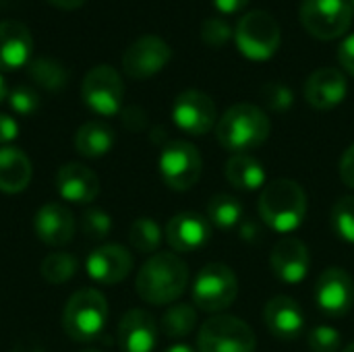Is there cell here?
Listing matches in <instances>:
<instances>
[{
	"label": "cell",
	"mask_w": 354,
	"mask_h": 352,
	"mask_svg": "<svg viewBox=\"0 0 354 352\" xmlns=\"http://www.w3.org/2000/svg\"><path fill=\"white\" fill-rule=\"evenodd\" d=\"M311 266L309 249L295 237L280 239L270 255V268L284 284H299L307 278Z\"/></svg>",
	"instance_id": "obj_16"
},
{
	"label": "cell",
	"mask_w": 354,
	"mask_h": 352,
	"mask_svg": "<svg viewBox=\"0 0 354 352\" xmlns=\"http://www.w3.org/2000/svg\"><path fill=\"white\" fill-rule=\"evenodd\" d=\"M81 98L89 110L100 116H114L122 108L124 83L118 71L110 64L93 66L81 83Z\"/></svg>",
	"instance_id": "obj_9"
},
{
	"label": "cell",
	"mask_w": 354,
	"mask_h": 352,
	"mask_svg": "<svg viewBox=\"0 0 354 352\" xmlns=\"http://www.w3.org/2000/svg\"><path fill=\"white\" fill-rule=\"evenodd\" d=\"M6 95H8V87H6V81H4V77L0 75V104L6 100Z\"/></svg>",
	"instance_id": "obj_44"
},
{
	"label": "cell",
	"mask_w": 354,
	"mask_h": 352,
	"mask_svg": "<svg viewBox=\"0 0 354 352\" xmlns=\"http://www.w3.org/2000/svg\"><path fill=\"white\" fill-rule=\"evenodd\" d=\"M224 174L228 183L239 191H255L266 187V168L251 154H234L226 162Z\"/></svg>",
	"instance_id": "obj_24"
},
{
	"label": "cell",
	"mask_w": 354,
	"mask_h": 352,
	"mask_svg": "<svg viewBox=\"0 0 354 352\" xmlns=\"http://www.w3.org/2000/svg\"><path fill=\"white\" fill-rule=\"evenodd\" d=\"M232 37H234V31L230 23L224 19L212 17L201 23V41L209 48H224L226 44H230Z\"/></svg>",
	"instance_id": "obj_32"
},
{
	"label": "cell",
	"mask_w": 354,
	"mask_h": 352,
	"mask_svg": "<svg viewBox=\"0 0 354 352\" xmlns=\"http://www.w3.org/2000/svg\"><path fill=\"white\" fill-rule=\"evenodd\" d=\"M77 272V259L71 253H50L41 261V278L50 284H62Z\"/></svg>",
	"instance_id": "obj_30"
},
{
	"label": "cell",
	"mask_w": 354,
	"mask_h": 352,
	"mask_svg": "<svg viewBox=\"0 0 354 352\" xmlns=\"http://www.w3.org/2000/svg\"><path fill=\"white\" fill-rule=\"evenodd\" d=\"M307 344L313 352H338L342 346L340 332L332 326H317L309 332Z\"/></svg>",
	"instance_id": "obj_35"
},
{
	"label": "cell",
	"mask_w": 354,
	"mask_h": 352,
	"mask_svg": "<svg viewBox=\"0 0 354 352\" xmlns=\"http://www.w3.org/2000/svg\"><path fill=\"white\" fill-rule=\"evenodd\" d=\"M266 328L280 340H297L305 332V313L301 305L284 295L268 301L263 309Z\"/></svg>",
	"instance_id": "obj_18"
},
{
	"label": "cell",
	"mask_w": 354,
	"mask_h": 352,
	"mask_svg": "<svg viewBox=\"0 0 354 352\" xmlns=\"http://www.w3.org/2000/svg\"><path fill=\"white\" fill-rule=\"evenodd\" d=\"M261 98L266 108L272 112H288L295 104V93L288 85L284 83H266L261 87Z\"/></svg>",
	"instance_id": "obj_33"
},
{
	"label": "cell",
	"mask_w": 354,
	"mask_h": 352,
	"mask_svg": "<svg viewBox=\"0 0 354 352\" xmlns=\"http://www.w3.org/2000/svg\"><path fill=\"white\" fill-rule=\"evenodd\" d=\"M340 178L346 187L354 189V145H351L344 154H342V160H340Z\"/></svg>",
	"instance_id": "obj_39"
},
{
	"label": "cell",
	"mask_w": 354,
	"mask_h": 352,
	"mask_svg": "<svg viewBox=\"0 0 354 352\" xmlns=\"http://www.w3.org/2000/svg\"><path fill=\"white\" fill-rule=\"evenodd\" d=\"M114 141L116 137L110 124L102 120H89L77 131L75 149L85 158H102L112 149Z\"/></svg>",
	"instance_id": "obj_25"
},
{
	"label": "cell",
	"mask_w": 354,
	"mask_h": 352,
	"mask_svg": "<svg viewBox=\"0 0 354 352\" xmlns=\"http://www.w3.org/2000/svg\"><path fill=\"white\" fill-rule=\"evenodd\" d=\"M29 77L44 89L58 91L66 85L68 81V68L52 58V56H39L29 62Z\"/></svg>",
	"instance_id": "obj_26"
},
{
	"label": "cell",
	"mask_w": 354,
	"mask_h": 352,
	"mask_svg": "<svg viewBox=\"0 0 354 352\" xmlns=\"http://www.w3.org/2000/svg\"><path fill=\"white\" fill-rule=\"evenodd\" d=\"M259 216L266 226L280 234L297 230L307 216V193L290 178L268 183L259 195Z\"/></svg>",
	"instance_id": "obj_3"
},
{
	"label": "cell",
	"mask_w": 354,
	"mask_h": 352,
	"mask_svg": "<svg viewBox=\"0 0 354 352\" xmlns=\"http://www.w3.org/2000/svg\"><path fill=\"white\" fill-rule=\"evenodd\" d=\"M19 137V124L12 116L0 114V143H10Z\"/></svg>",
	"instance_id": "obj_40"
},
{
	"label": "cell",
	"mask_w": 354,
	"mask_h": 352,
	"mask_svg": "<svg viewBox=\"0 0 354 352\" xmlns=\"http://www.w3.org/2000/svg\"><path fill=\"white\" fill-rule=\"evenodd\" d=\"M332 228L342 241L354 245V195H346L334 203Z\"/></svg>",
	"instance_id": "obj_31"
},
{
	"label": "cell",
	"mask_w": 354,
	"mask_h": 352,
	"mask_svg": "<svg viewBox=\"0 0 354 352\" xmlns=\"http://www.w3.org/2000/svg\"><path fill=\"white\" fill-rule=\"evenodd\" d=\"M83 352H97V351H93V349H89V351H83Z\"/></svg>",
	"instance_id": "obj_47"
},
{
	"label": "cell",
	"mask_w": 354,
	"mask_h": 352,
	"mask_svg": "<svg viewBox=\"0 0 354 352\" xmlns=\"http://www.w3.org/2000/svg\"><path fill=\"white\" fill-rule=\"evenodd\" d=\"M234 44L247 60L266 62L282 44L280 23L268 10H249L241 17L234 29Z\"/></svg>",
	"instance_id": "obj_4"
},
{
	"label": "cell",
	"mask_w": 354,
	"mask_h": 352,
	"mask_svg": "<svg viewBox=\"0 0 354 352\" xmlns=\"http://www.w3.org/2000/svg\"><path fill=\"white\" fill-rule=\"evenodd\" d=\"M172 60V48L160 35H141L122 54V68L133 79H149Z\"/></svg>",
	"instance_id": "obj_12"
},
{
	"label": "cell",
	"mask_w": 354,
	"mask_h": 352,
	"mask_svg": "<svg viewBox=\"0 0 354 352\" xmlns=\"http://www.w3.org/2000/svg\"><path fill=\"white\" fill-rule=\"evenodd\" d=\"M272 133V122L266 110L255 104H234L216 122L218 143L234 154H249L263 145Z\"/></svg>",
	"instance_id": "obj_2"
},
{
	"label": "cell",
	"mask_w": 354,
	"mask_h": 352,
	"mask_svg": "<svg viewBox=\"0 0 354 352\" xmlns=\"http://www.w3.org/2000/svg\"><path fill=\"white\" fill-rule=\"evenodd\" d=\"M162 332L166 338L170 340H180L185 336H189L195 326H197V311L193 305H187V303H178V305H172L164 317H162Z\"/></svg>",
	"instance_id": "obj_28"
},
{
	"label": "cell",
	"mask_w": 354,
	"mask_h": 352,
	"mask_svg": "<svg viewBox=\"0 0 354 352\" xmlns=\"http://www.w3.org/2000/svg\"><path fill=\"white\" fill-rule=\"evenodd\" d=\"M205 218L209 220L212 226L222 228V230H230L241 222L243 205L236 197L220 193V195H214L209 199L207 210H205Z\"/></svg>",
	"instance_id": "obj_27"
},
{
	"label": "cell",
	"mask_w": 354,
	"mask_h": 352,
	"mask_svg": "<svg viewBox=\"0 0 354 352\" xmlns=\"http://www.w3.org/2000/svg\"><path fill=\"white\" fill-rule=\"evenodd\" d=\"M342 352H354V342L353 344H348V346H346V349H344Z\"/></svg>",
	"instance_id": "obj_45"
},
{
	"label": "cell",
	"mask_w": 354,
	"mask_h": 352,
	"mask_svg": "<svg viewBox=\"0 0 354 352\" xmlns=\"http://www.w3.org/2000/svg\"><path fill=\"white\" fill-rule=\"evenodd\" d=\"M255 349L253 330L234 315L209 317L197 334V352H255Z\"/></svg>",
	"instance_id": "obj_6"
},
{
	"label": "cell",
	"mask_w": 354,
	"mask_h": 352,
	"mask_svg": "<svg viewBox=\"0 0 354 352\" xmlns=\"http://www.w3.org/2000/svg\"><path fill=\"white\" fill-rule=\"evenodd\" d=\"M166 243L176 253H193L203 249L212 239V224L197 212H180L166 224Z\"/></svg>",
	"instance_id": "obj_15"
},
{
	"label": "cell",
	"mask_w": 354,
	"mask_h": 352,
	"mask_svg": "<svg viewBox=\"0 0 354 352\" xmlns=\"http://www.w3.org/2000/svg\"><path fill=\"white\" fill-rule=\"evenodd\" d=\"M122 122L129 131H143L147 124V114L139 106H129L122 110Z\"/></svg>",
	"instance_id": "obj_37"
},
{
	"label": "cell",
	"mask_w": 354,
	"mask_h": 352,
	"mask_svg": "<svg viewBox=\"0 0 354 352\" xmlns=\"http://www.w3.org/2000/svg\"><path fill=\"white\" fill-rule=\"evenodd\" d=\"M338 60L342 68L354 77V33L348 35L340 46H338Z\"/></svg>",
	"instance_id": "obj_38"
},
{
	"label": "cell",
	"mask_w": 354,
	"mask_h": 352,
	"mask_svg": "<svg viewBox=\"0 0 354 352\" xmlns=\"http://www.w3.org/2000/svg\"><path fill=\"white\" fill-rule=\"evenodd\" d=\"M189 268L176 253H153L137 274V295L149 305H170L183 297Z\"/></svg>",
	"instance_id": "obj_1"
},
{
	"label": "cell",
	"mask_w": 354,
	"mask_h": 352,
	"mask_svg": "<svg viewBox=\"0 0 354 352\" xmlns=\"http://www.w3.org/2000/svg\"><path fill=\"white\" fill-rule=\"evenodd\" d=\"M247 4H249V0H214V6L224 15H234V12L243 10Z\"/></svg>",
	"instance_id": "obj_41"
},
{
	"label": "cell",
	"mask_w": 354,
	"mask_h": 352,
	"mask_svg": "<svg viewBox=\"0 0 354 352\" xmlns=\"http://www.w3.org/2000/svg\"><path fill=\"white\" fill-rule=\"evenodd\" d=\"M33 228L41 243L50 247H62L68 245L75 237V218L68 207L52 201L39 207L33 220Z\"/></svg>",
	"instance_id": "obj_20"
},
{
	"label": "cell",
	"mask_w": 354,
	"mask_h": 352,
	"mask_svg": "<svg viewBox=\"0 0 354 352\" xmlns=\"http://www.w3.org/2000/svg\"><path fill=\"white\" fill-rule=\"evenodd\" d=\"M172 120L180 131L199 137L216 129L218 110L214 100L205 91L185 89L176 95L172 104Z\"/></svg>",
	"instance_id": "obj_11"
},
{
	"label": "cell",
	"mask_w": 354,
	"mask_h": 352,
	"mask_svg": "<svg viewBox=\"0 0 354 352\" xmlns=\"http://www.w3.org/2000/svg\"><path fill=\"white\" fill-rule=\"evenodd\" d=\"M6 100H8V106L17 114H21V116H29V114H33L39 108V95L29 85H17V87H12L8 91Z\"/></svg>",
	"instance_id": "obj_34"
},
{
	"label": "cell",
	"mask_w": 354,
	"mask_h": 352,
	"mask_svg": "<svg viewBox=\"0 0 354 352\" xmlns=\"http://www.w3.org/2000/svg\"><path fill=\"white\" fill-rule=\"evenodd\" d=\"M305 100L311 108L315 110H334L336 106H340L348 93V81L346 75L340 68L334 66H324L313 71L305 85Z\"/></svg>",
	"instance_id": "obj_14"
},
{
	"label": "cell",
	"mask_w": 354,
	"mask_h": 352,
	"mask_svg": "<svg viewBox=\"0 0 354 352\" xmlns=\"http://www.w3.org/2000/svg\"><path fill=\"white\" fill-rule=\"evenodd\" d=\"M52 6H56V8H60V10H75V8H79L85 0H48Z\"/></svg>",
	"instance_id": "obj_42"
},
{
	"label": "cell",
	"mask_w": 354,
	"mask_h": 352,
	"mask_svg": "<svg viewBox=\"0 0 354 352\" xmlns=\"http://www.w3.org/2000/svg\"><path fill=\"white\" fill-rule=\"evenodd\" d=\"M129 243L139 253H156L162 245V228L151 218H137L129 228Z\"/></svg>",
	"instance_id": "obj_29"
},
{
	"label": "cell",
	"mask_w": 354,
	"mask_h": 352,
	"mask_svg": "<svg viewBox=\"0 0 354 352\" xmlns=\"http://www.w3.org/2000/svg\"><path fill=\"white\" fill-rule=\"evenodd\" d=\"M353 10L346 0H301L299 21L307 33L330 41L344 35L353 25Z\"/></svg>",
	"instance_id": "obj_8"
},
{
	"label": "cell",
	"mask_w": 354,
	"mask_h": 352,
	"mask_svg": "<svg viewBox=\"0 0 354 352\" xmlns=\"http://www.w3.org/2000/svg\"><path fill=\"white\" fill-rule=\"evenodd\" d=\"M108 322V303L95 288L77 290L62 313L64 332L77 342H89L104 330Z\"/></svg>",
	"instance_id": "obj_5"
},
{
	"label": "cell",
	"mask_w": 354,
	"mask_h": 352,
	"mask_svg": "<svg viewBox=\"0 0 354 352\" xmlns=\"http://www.w3.org/2000/svg\"><path fill=\"white\" fill-rule=\"evenodd\" d=\"M193 303L207 313L228 309L239 295V280L226 263H207L193 282Z\"/></svg>",
	"instance_id": "obj_7"
},
{
	"label": "cell",
	"mask_w": 354,
	"mask_h": 352,
	"mask_svg": "<svg viewBox=\"0 0 354 352\" xmlns=\"http://www.w3.org/2000/svg\"><path fill=\"white\" fill-rule=\"evenodd\" d=\"M317 309L328 317H344L354 307V282L342 268H328L315 284Z\"/></svg>",
	"instance_id": "obj_13"
},
{
	"label": "cell",
	"mask_w": 354,
	"mask_h": 352,
	"mask_svg": "<svg viewBox=\"0 0 354 352\" xmlns=\"http://www.w3.org/2000/svg\"><path fill=\"white\" fill-rule=\"evenodd\" d=\"M31 162L25 151L17 147H0V191L21 193L31 180Z\"/></svg>",
	"instance_id": "obj_23"
},
{
	"label": "cell",
	"mask_w": 354,
	"mask_h": 352,
	"mask_svg": "<svg viewBox=\"0 0 354 352\" xmlns=\"http://www.w3.org/2000/svg\"><path fill=\"white\" fill-rule=\"evenodd\" d=\"M203 160L189 141H170L160 154V174L172 191H189L201 178Z\"/></svg>",
	"instance_id": "obj_10"
},
{
	"label": "cell",
	"mask_w": 354,
	"mask_h": 352,
	"mask_svg": "<svg viewBox=\"0 0 354 352\" xmlns=\"http://www.w3.org/2000/svg\"><path fill=\"white\" fill-rule=\"evenodd\" d=\"M81 228L87 239H106L112 230V220L104 210H89L81 218Z\"/></svg>",
	"instance_id": "obj_36"
},
{
	"label": "cell",
	"mask_w": 354,
	"mask_h": 352,
	"mask_svg": "<svg viewBox=\"0 0 354 352\" xmlns=\"http://www.w3.org/2000/svg\"><path fill=\"white\" fill-rule=\"evenodd\" d=\"M348 2V6H351V10H353V15H354V0H346Z\"/></svg>",
	"instance_id": "obj_46"
},
{
	"label": "cell",
	"mask_w": 354,
	"mask_h": 352,
	"mask_svg": "<svg viewBox=\"0 0 354 352\" xmlns=\"http://www.w3.org/2000/svg\"><path fill=\"white\" fill-rule=\"evenodd\" d=\"M164 352H197V351H195V349H191L189 344H174V346L166 349Z\"/></svg>",
	"instance_id": "obj_43"
},
{
	"label": "cell",
	"mask_w": 354,
	"mask_h": 352,
	"mask_svg": "<svg viewBox=\"0 0 354 352\" xmlns=\"http://www.w3.org/2000/svg\"><path fill=\"white\" fill-rule=\"evenodd\" d=\"M56 189L60 197L71 203H91L100 193V180L91 168L71 162L58 170Z\"/></svg>",
	"instance_id": "obj_22"
},
{
	"label": "cell",
	"mask_w": 354,
	"mask_h": 352,
	"mask_svg": "<svg viewBox=\"0 0 354 352\" xmlns=\"http://www.w3.org/2000/svg\"><path fill=\"white\" fill-rule=\"evenodd\" d=\"M33 35L21 21H0V71H15L29 62Z\"/></svg>",
	"instance_id": "obj_21"
},
{
	"label": "cell",
	"mask_w": 354,
	"mask_h": 352,
	"mask_svg": "<svg viewBox=\"0 0 354 352\" xmlns=\"http://www.w3.org/2000/svg\"><path fill=\"white\" fill-rule=\"evenodd\" d=\"M133 270V255L122 245H104L87 257V274L93 282L112 286L122 282Z\"/></svg>",
	"instance_id": "obj_17"
},
{
	"label": "cell",
	"mask_w": 354,
	"mask_h": 352,
	"mask_svg": "<svg viewBox=\"0 0 354 352\" xmlns=\"http://www.w3.org/2000/svg\"><path fill=\"white\" fill-rule=\"evenodd\" d=\"M118 344L122 352H151L158 344V324L151 313L131 309L118 324Z\"/></svg>",
	"instance_id": "obj_19"
}]
</instances>
